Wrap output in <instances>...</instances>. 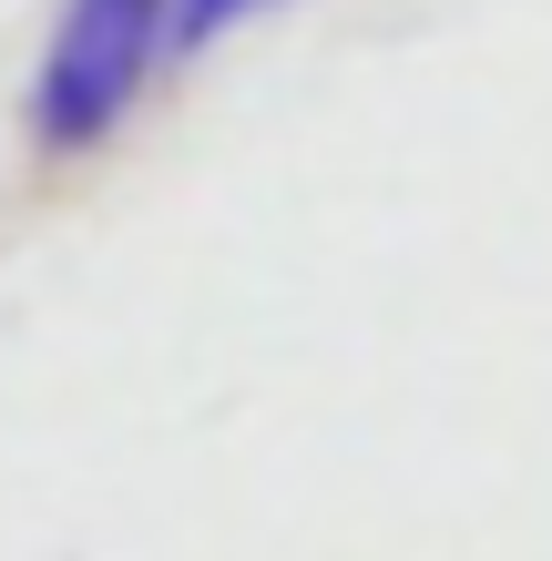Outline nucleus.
Listing matches in <instances>:
<instances>
[{"instance_id": "f257e3e1", "label": "nucleus", "mask_w": 552, "mask_h": 561, "mask_svg": "<svg viewBox=\"0 0 552 561\" xmlns=\"http://www.w3.org/2000/svg\"><path fill=\"white\" fill-rule=\"evenodd\" d=\"M165 61H174V0H52L21 82V134L42 153L113 144Z\"/></svg>"}, {"instance_id": "f03ea898", "label": "nucleus", "mask_w": 552, "mask_h": 561, "mask_svg": "<svg viewBox=\"0 0 552 561\" xmlns=\"http://www.w3.org/2000/svg\"><path fill=\"white\" fill-rule=\"evenodd\" d=\"M267 0H174V51H215L236 21H256Z\"/></svg>"}]
</instances>
